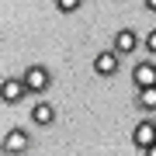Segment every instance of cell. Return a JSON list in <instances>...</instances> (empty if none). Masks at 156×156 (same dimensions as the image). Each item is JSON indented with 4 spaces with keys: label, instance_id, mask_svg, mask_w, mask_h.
<instances>
[{
    "label": "cell",
    "instance_id": "13",
    "mask_svg": "<svg viewBox=\"0 0 156 156\" xmlns=\"http://www.w3.org/2000/svg\"><path fill=\"white\" fill-rule=\"evenodd\" d=\"M146 156H156V146H149V149H146Z\"/></svg>",
    "mask_w": 156,
    "mask_h": 156
},
{
    "label": "cell",
    "instance_id": "10",
    "mask_svg": "<svg viewBox=\"0 0 156 156\" xmlns=\"http://www.w3.org/2000/svg\"><path fill=\"white\" fill-rule=\"evenodd\" d=\"M80 4H83V0H56V7L62 14H73V11H80Z\"/></svg>",
    "mask_w": 156,
    "mask_h": 156
},
{
    "label": "cell",
    "instance_id": "7",
    "mask_svg": "<svg viewBox=\"0 0 156 156\" xmlns=\"http://www.w3.org/2000/svg\"><path fill=\"white\" fill-rule=\"evenodd\" d=\"M24 94H28V87H24L21 76H7L4 87H0V97H4V104H17Z\"/></svg>",
    "mask_w": 156,
    "mask_h": 156
},
{
    "label": "cell",
    "instance_id": "1",
    "mask_svg": "<svg viewBox=\"0 0 156 156\" xmlns=\"http://www.w3.org/2000/svg\"><path fill=\"white\" fill-rule=\"evenodd\" d=\"M21 80H24V87H28V94H45L49 83H52V73L45 66H28L21 73Z\"/></svg>",
    "mask_w": 156,
    "mask_h": 156
},
{
    "label": "cell",
    "instance_id": "11",
    "mask_svg": "<svg viewBox=\"0 0 156 156\" xmlns=\"http://www.w3.org/2000/svg\"><path fill=\"white\" fill-rule=\"evenodd\" d=\"M146 49H149V52H153V56H156V28H153L149 35H146Z\"/></svg>",
    "mask_w": 156,
    "mask_h": 156
},
{
    "label": "cell",
    "instance_id": "3",
    "mask_svg": "<svg viewBox=\"0 0 156 156\" xmlns=\"http://www.w3.org/2000/svg\"><path fill=\"white\" fill-rule=\"evenodd\" d=\"M139 45H146V42L139 38V35H135V28H122V31L115 35V42H111V49L118 52V56H132V52L139 49Z\"/></svg>",
    "mask_w": 156,
    "mask_h": 156
},
{
    "label": "cell",
    "instance_id": "4",
    "mask_svg": "<svg viewBox=\"0 0 156 156\" xmlns=\"http://www.w3.org/2000/svg\"><path fill=\"white\" fill-rule=\"evenodd\" d=\"M132 142L139 146L142 153L149 149V146H156V122H153V118H142V122L132 128Z\"/></svg>",
    "mask_w": 156,
    "mask_h": 156
},
{
    "label": "cell",
    "instance_id": "6",
    "mask_svg": "<svg viewBox=\"0 0 156 156\" xmlns=\"http://www.w3.org/2000/svg\"><path fill=\"white\" fill-rule=\"evenodd\" d=\"M132 83L139 87V90H146V87H156V62H153V59H142L139 66L132 69Z\"/></svg>",
    "mask_w": 156,
    "mask_h": 156
},
{
    "label": "cell",
    "instance_id": "12",
    "mask_svg": "<svg viewBox=\"0 0 156 156\" xmlns=\"http://www.w3.org/2000/svg\"><path fill=\"white\" fill-rule=\"evenodd\" d=\"M146 7H149V11H156V0H146Z\"/></svg>",
    "mask_w": 156,
    "mask_h": 156
},
{
    "label": "cell",
    "instance_id": "8",
    "mask_svg": "<svg viewBox=\"0 0 156 156\" xmlns=\"http://www.w3.org/2000/svg\"><path fill=\"white\" fill-rule=\"evenodd\" d=\"M31 122L35 125H52L56 122V108H52L49 101H38V104L31 108Z\"/></svg>",
    "mask_w": 156,
    "mask_h": 156
},
{
    "label": "cell",
    "instance_id": "2",
    "mask_svg": "<svg viewBox=\"0 0 156 156\" xmlns=\"http://www.w3.org/2000/svg\"><path fill=\"white\" fill-rule=\"evenodd\" d=\"M31 146V135L24 132V128H11V132L4 135V153L7 156H24Z\"/></svg>",
    "mask_w": 156,
    "mask_h": 156
},
{
    "label": "cell",
    "instance_id": "5",
    "mask_svg": "<svg viewBox=\"0 0 156 156\" xmlns=\"http://www.w3.org/2000/svg\"><path fill=\"white\" fill-rule=\"evenodd\" d=\"M118 59H122V56H118L115 49L97 52V56H94V73H97V76H115V73H118Z\"/></svg>",
    "mask_w": 156,
    "mask_h": 156
},
{
    "label": "cell",
    "instance_id": "9",
    "mask_svg": "<svg viewBox=\"0 0 156 156\" xmlns=\"http://www.w3.org/2000/svg\"><path fill=\"white\" fill-rule=\"evenodd\" d=\"M139 104H142V111H156V87L139 90Z\"/></svg>",
    "mask_w": 156,
    "mask_h": 156
}]
</instances>
